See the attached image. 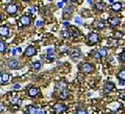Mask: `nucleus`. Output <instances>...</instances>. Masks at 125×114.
<instances>
[{"label":"nucleus","mask_w":125,"mask_h":114,"mask_svg":"<svg viewBox=\"0 0 125 114\" xmlns=\"http://www.w3.org/2000/svg\"><path fill=\"white\" fill-rule=\"evenodd\" d=\"M69 51V47L67 45H64L61 47V53H67Z\"/></svg>","instance_id":"2f4dec72"},{"label":"nucleus","mask_w":125,"mask_h":114,"mask_svg":"<svg viewBox=\"0 0 125 114\" xmlns=\"http://www.w3.org/2000/svg\"><path fill=\"white\" fill-rule=\"evenodd\" d=\"M111 44H112V46H114V47H118L119 44H120V41L118 40V39H113Z\"/></svg>","instance_id":"c756f323"},{"label":"nucleus","mask_w":125,"mask_h":114,"mask_svg":"<svg viewBox=\"0 0 125 114\" xmlns=\"http://www.w3.org/2000/svg\"><path fill=\"white\" fill-rule=\"evenodd\" d=\"M7 51V45L4 41H0V53H5Z\"/></svg>","instance_id":"4be33fe9"},{"label":"nucleus","mask_w":125,"mask_h":114,"mask_svg":"<svg viewBox=\"0 0 125 114\" xmlns=\"http://www.w3.org/2000/svg\"><path fill=\"white\" fill-rule=\"evenodd\" d=\"M37 54V49H36V47L32 46V45H30L28 46L27 48L25 49V51H24V56L27 57V58H30V57H33V56H36Z\"/></svg>","instance_id":"9b49d317"},{"label":"nucleus","mask_w":125,"mask_h":114,"mask_svg":"<svg viewBox=\"0 0 125 114\" xmlns=\"http://www.w3.org/2000/svg\"><path fill=\"white\" fill-rule=\"evenodd\" d=\"M61 36H62V38H64V39H69V38H71V36H70V34H69L68 29H64V30H62Z\"/></svg>","instance_id":"a878e982"},{"label":"nucleus","mask_w":125,"mask_h":114,"mask_svg":"<svg viewBox=\"0 0 125 114\" xmlns=\"http://www.w3.org/2000/svg\"><path fill=\"white\" fill-rule=\"evenodd\" d=\"M62 2H64V3H66V2H67V0H62Z\"/></svg>","instance_id":"603ef678"},{"label":"nucleus","mask_w":125,"mask_h":114,"mask_svg":"<svg viewBox=\"0 0 125 114\" xmlns=\"http://www.w3.org/2000/svg\"><path fill=\"white\" fill-rule=\"evenodd\" d=\"M4 110H5L4 105H3V104H0V112H3Z\"/></svg>","instance_id":"37998d69"},{"label":"nucleus","mask_w":125,"mask_h":114,"mask_svg":"<svg viewBox=\"0 0 125 114\" xmlns=\"http://www.w3.org/2000/svg\"><path fill=\"white\" fill-rule=\"evenodd\" d=\"M36 114H45V111L43 109H37V113Z\"/></svg>","instance_id":"a19ab883"},{"label":"nucleus","mask_w":125,"mask_h":114,"mask_svg":"<svg viewBox=\"0 0 125 114\" xmlns=\"http://www.w3.org/2000/svg\"><path fill=\"white\" fill-rule=\"evenodd\" d=\"M119 60H120V62L125 63V50H123V51L119 54Z\"/></svg>","instance_id":"7c9ffc66"},{"label":"nucleus","mask_w":125,"mask_h":114,"mask_svg":"<svg viewBox=\"0 0 125 114\" xmlns=\"http://www.w3.org/2000/svg\"><path fill=\"white\" fill-rule=\"evenodd\" d=\"M78 69H79V71H81L84 74H90L94 71V66L91 64V63H83V64H80L78 66Z\"/></svg>","instance_id":"f03ea898"},{"label":"nucleus","mask_w":125,"mask_h":114,"mask_svg":"<svg viewBox=\"0 0 125 114\" xmlns=\"http://www.w3.org/2000/svg\"><path fill=\"white\" fill-rule=\"evenodd\" d=\"M25 113L26 114H36L37 113V108L33 105H28L25 108Z\"/></svg>","instance_id":"f3484780"},{"label":"nucleus","mask_w":125,"mask_h":114,"mask_svg":"<svg viewBox=\"0 0 125 114\" xmlns=\"http://www.w3.org/2000/svg\"><path fill=\"white\" fill-rule=\"evenodd\" d=\"M3 19V16H2V14H0V21H1Z\"/></svg>","instance_id":"09e8293b"},{"label":"nucleus","mask_w":125,"mask_h":114,"mask_svg":"<svg viewBox=\"0 0 125 114\" xmlns=\"http://www.w3.org/2000/svg\"><path fill=\"white\" fill-rule=\"evenodd\" d=\"M74 21H75V23L77 25H83V19H81L79 16H77V17L74 18Z\"/></svg>","instance_id":"bb28decb"},{"label":"nucleus","mask_w":125,"mask_h":114,"mask_svg":"<svg viewBox=\"0 0 125 114\" xmlns=\"http://www.w3.org/2000/svg\"><path fill=\"white\" fill-rule=\"evenodd\" d=\"M107 22L112 28H116V27H118L120 25V19L117 17H109Z\"/></svg>","instance_id":"f8f14e48"},{"label":"nucleus","mask_w":125,"mask_h":114,"mask_svg":"<svg viewBox=\"0 0 125 114\" xmlns=\"http://www.w3.org/2000/svg\"><path fill=\"white\" fill-rule=\"evenodd\" d=\"M36 25H37V26H39V27H41V26L44 25V22H43L42 20H37V22H36Z\"/></svg>","instance_id":"c9c22d12"},{"label":"nucleus","mask_w":125,"mask_h":114,"mask_svg":"<svg viewBox=\"0 0 125 114\" xmlns=\"http://www.w3.org/2000/svg\"><path fill=\"white\" fill-rule=\"evenodd\" d=\"M94 9H95L97 12H99V13H102V12H104V10H105V3L104 2H97Z\"/></svg>","instance_id":"a211bd4d"},{"label":"nucleus","mask_w":125,"mask_h":114,"mask_svg":"<svg viewBox=\"0 0 125 114\" xmlns=\"http://www.w3.org/2000/svg\"><path fill=\"white\" fill-rule=\"evenodd\" d=\"M0 36H2L3 38H10V30L7 25H2L0 26Z\"/></svg>","instance_id":"9d476101"},{"label":"nucleus","mask_w":125,"mask_h":114,"mask_svg":"<svg viewBox=\"0 0 125 114\" xmlns=\"http://www.w3.org/2000/svg\"><path fill=\"white\" fill-rule=\"evenodd\" d=\"M31 68H32L33 71H39V70H41V68H42L41 61H34L32 63V65H31Z\"/></svg>","instance_id":"6ab92c4d"},{"label":"nucleus","mask_w":125,"mask_h":114,"mask_svg":"<svg viewBox=\"0 0 125 114\" xmlns=\"http://www.w3.org/2000/svg\"><path fill=\"white\" fill-rule=\"evenodd\" d=\"M70 57L73 61H77L78 59L81 57V50L80 48H73L72 50H70Z\"/></svg>","instance_id":"1a4fd4ad"},{"label":"nucleus","mask_w":125,"mask_h":114,"mask_svg":"<svg viewBox=\"0 0 125 114\" xmlns=\"http://www.w3.org/2000/svg\"><path fill=\"white\" fill-rule=\"evenodd\" d=\"M88 2L90 3V4H92V0H88Z\"/></svg>","instance_id":"8fccbe9b"},{"label":"nucleus","mask_w":125,"mask_h":114,"mask_svg":"<svg viewBox=\"0 0 125 114\" xmlns=\"http://www.w3.org/2000/svg\"><path fill=\"white\" fill-rule=\"evenodd\" d=\"M62 25H64L65 27H69V26H70V22L67 21V20H66V21H62Z\"/></svg>","instance_id":"ea45409f"},{"label":"nucleus","mask_w":125,"mask_h":114,"mask_svg":"<svg viewBox=\"0 0 125 114\" xmlns=\"http://www.w3.org/2000/svg\"><path fill=\"white\" fill-rule=\"evenodd\" d=\"M54 52V48L53 47H48V48L46 49V53L47 54H50V53H53Z\"/></svg>","instance_id":"72a5a7b5"},{"label":"nucleus","mask_w":125,"mask_h":114,"mask_svg":"<svg viewBox=\"0 0 125 114\" xmlns=\"http://www.w3.org/2000/svg\"><path fill=\"white\" fill-rule=\"evenodd\" d=\"M16 49H17V52H18V53H21V52H22V50H23V49H22V47H17Z\"/></svg>","instance_id":"a18cd8bd"},{"label":"nucleus","mask_w":125,"mask_h":114,"mask_svg":"<svg viewBox=\"0 0 125 114\" xmlns=\"http://www.w3.org/2000/svg\"><path fill=\"white\" fill-rule=\"evenodd\" d=\"M96 27L98 29H104L105 27H106V22H105L104 20H99L98 22H97V24H96Z\"/></svg>","instance_id":"5701e85b"},{"label":"nucleus","mask_w":125,"mask_h":114,"mask_svg":"<svg viewBox=\"0 0 125 114\" xmlns=\"http://www.w3.org/2000/svg\"><path fill=\"white\" fill-rule=\"evenodd\" d=\"M124 85H125V83H124L123 81H120L119 82V86H120V87H124Z\"/></svg>","instance_id":"49530a36"},{"label":"nucleus","mask_w":125,"mask_h":114,"mask_svg":"<svg viewBox=\"0 0 125 114\" xmlns=\"http://www.w3.org/2000/svg\"><path fill=\"white\" fill-rule=\"evenodd\" d=\"M10 56H13V57H15L16 54H17L18 52H17V49L16 48H14V49H11L10 51Z\"/></svg>","instance_id":"e433bc0d"},{"label":"nucleus","mask_w":125,"mask_h":114,"mask_svg":"<svg viewBox=\"0 0 125 114\" xmlns=\"http://www.w3.org/2000/svg\"><path fill=\"white\" fill-rule=\"evenodd\" d=\"M124 38V35L121 33V31H116L115 33V39H118V40H121V39Z\"/></svg>","instance_id":"c85d7f7f"},{"label":"nucleus","mask_w":125,"mask_h":114,"mask_svg":"<svg viewBox=\"0 0 125 114\" xmlns=\"http://www.w3.org/2000/svg\"><path fill=\"white\" fill-rule=\"evenodd\" d=\"M46 60L48 62H53L55 60V57H54L53 53H50V54H46Z\"/></svg>","instance_id":"cd10ccee"},{"label":"nucleus","mask_w":125,"mask_h":114,"mask_svg":"<svg viewBox=\"0 0 125 114\" xmlns=\"http://www.w3.org/2000/svg\"><path fill=\"white\" fill-rule=\"evenodd\" d=\"M107 1H108L109 3H112V4H113V3H115V0H107Z\"/></svg>","instance_id":"de8ad7c7"},{"label":"nucleus","mask_w":125,"mask_h":114,"mask_svg":"<svg viewBox=\"0 0 125 114\" xmlns=\"http://www.w3.org/2000/svg\"><path fill=\"white\" fill-rule=\"evenodd\" d=\"M4 10H5L6 14L13 16V15H15L18 12V6H17V4H15V3H9V4L5 6Z\"/></svg>","instance_id":"0eeeda50"},{"label":"nucleus","mask_w":125,"mask_h":114,"mask_svg":"<svg viewBox=\"0 0 125 114\" xmlns=\"http://www.w3.org/2000/svg\"><path fill=\"white\" fill-rule=\"evenodd\" d=\"M74 13V7L72 5H68L65 6L64 10H62V20H69L71 18V16Z\"/></svg>","instance_id":"7ed1b4c3"},{"label":"nucleus","mask_w":125,"mask_h":114,"mask_svg":"<svg viewBox=\"0 0 125 114\" xmlns=\"http://www.w3.org/2000/svg\"><path fill=\"white\" fill-rule=\"evenodd\" d=\"M10 81V74L7 72H3L1 74V78H0V82H1L2 85H6L7 83H9Z\"/></svg>","instance_id":"dca6fc26"},{"label":"nucleus","mask_w":125,"mask_h":114,"mask_svg":"<svg viewBox=\"0 0 125 114\" xmlns=\"http://www.w3.org/2000/svg\"><path fill=\"white\" fill-rule=\"evenodd\" d=\"M122 7H123V4L121 2H115V3H113V4H112L111 9H112L113 12L118 13V12H120L121 10H122Z\"/></svg>","instance_id":"2eb2a0df"},{"label":"nucleus","mask_w":125,"mask_h":114,"mask_svg":"<svg viewBox=\"0 0 125 114\" xmlns=\"http://www.w3.org/2000/svg\"><path fill=\"white\" fill-rule=\"evenodd\" d=\"M39 93H40V89L37 87H30L28 89V92H27L28 96H30V97H36L39 95Z\"/></svg>","instance_id":"ddd939ff"},{"label":"nucleus","mask_w":125,"mask_h":114,"mask_svg":"<svg viewBox=\"0 0 125 114\" xmlns=\"http://www.w3.org/2000/svg\"><path fill=\"white\" fill-rule=\"evenodd\" d=\"M115 89H116V85H115V83H113V82H106V83L104 84V86H103V91H104V93H106V94H108V93H112L113 91H115Z\"/></svg>","instance_id":"6e6552de"},{"label":"nucleus","mask_w":125,"mask_h":114,"mask_svg":"<svg viewBox=\"0 0 125 114\" xmlns=\"http://www.w3.org/2000/svg\"><path fill=\"white\" fill-rule=\"evenodd\" d=\"M67 110H68V107L62 103H56L53 106V111L56 114H62L67 111Z\"/></svg>","instance_id":"20e7f679"},{"label":"nucleus","mask_w":125,"mask_h":114,"mask_svg":"<svg viewBox=\"0 0 125 114\" xmlns=\"http://www.w3.org/2000/svg\"><path fill=\"white\" fill-rule=\"evenodd\" d=\"M60 93H58V99L60 100H67L69 97V92L67 91V90H62V91H58Z\"/></svg>","instance_id":"aec40b11"},{"label":"nucleus","mask_w":125,"mask_h":114,"mask_svg":"<svg viewBox=\"0 0 125 114\" xmlns=\"http://www.w3.org/2000/svg\"><path fill=\"white\" fill-rule=\"evenodd\" d=\"M94 59H96V60H100V59H101V56L99 54L98 51H95V52H94Z\"/></svg>","instance_id":"f704fd0d"},{"label":"nucleus","mask_w":125,"mask_h":114,"mask_svg":"<svg viewBox=\"0 0 125 114\" xmlns=\"http://www.w3.org/2000/svg\"><path fill=\"white\" fill-rule=\"evenodd\" d=\"M55 89L58 90V91H62V90L66 89V83L65 82H57L55 84Z\"/></svg>","instance_id":"412c9836"},{"label":"nucleus","mask_w":125,"mask_h":114,"mask_svg":"<svg viewBox=\"0 0 125 114\" xmlns=\"http://www.w3.org/2000/svg\"><path fill=\"white\" fill-rule=\"evenodd\" d=\"M13 88H14L15 90H19V89H21V85H20V84H15V85L13 86Z\"/></svg>","instance_id":"4c0bfd02"},{"label":"nucleus","mask_w":125,"mask_h":114,"mask_svg":"<svg viewBox=\"0 0 125 114\" xmlns=\"http://www.w3.org/2000/svg\"><path fill=\"white\" fill-rule=\"evenodd\" d=\"M100 42V36L97 33H90L87 36V40H85V44L89 46H94L98 44Z\"/></svg>","instance_id":"f257e3e1"},{"label":"nucleus","mask_w":125,"mask_h":114,"mask_svg":"<svg viewBox=\"0 0 125 114\" xmlns=\"http://www.w3.org/2000/svg\"><path fill=\"white\" fill-rule=\"evenodd\" d=\"M48 1H52V0H48Z\"/></svg>","instance_id":"864d4df0"},{"label":"nucleus","mask_w":125,"mask_h":114,"mask_svg":"<svg viewBox=\"0 0 125 114\" xmlns=\"http://www.w3.org/2000/svg\"><path fill=\"white\" fill-rule=\"evenodd\" d=\"M64 5H65V3L62 2V1L57 3V7H60V9H62V7H64Z\"/></svg>","instance_id":"79ce46f5"},{"label":"nucleus","mask_w":125,"mask_h":114,"mask_svg":"<svg viewBox=\"0 0 125 114\" xmlns=\"http://www.w3.org/2000/svg\"><path fill=\"white\" fill-rule=\"evenodd\" d=\"M36 11H37L36 6H31L30 7V13H36Z\"/></svg>","instance_id":"c03bdc74"},{"label":"nucleus","mask_w":125,"mask_h":114,"mask_svg":"<svg viewBox=\"0 0 125 114\" xmlns=\"http://www.w3.org/2000/svg\"><path fill=\"white\" fill-rule=\"evenodd\" d=\"M10 103L13 104V105H16V104L19 103V100H18V99H11V100H10Z\"/></svg>","instance_id":"58836bf2"},{"label":"nucleus","mask_w":125,"mask_h":114,"mask_svg":"<svg viewBox=\"0 0 125 114\" xmlns=\"http://www.w3.org/2000/svg\"><path fill=\"white\" fill-rule=\"evenodd\" d=\"M117 77L119 78V81L125 82V69L120 70V71L118 72V74H117Z\"/></svg>","instance_id":"b1692460"},{"label":"nucleus","mask_w":125,"mask_h":114,"mask_svg":"<svg viewBox=\"0 0 125 114\" xmlns=\"http://www.w3.org/2000/svg\"><path fill=\"white\" fill-rule=\"evenodd\" d=\"M98 52H99V54L101 56V59H102V58H106V57H107V49H106V48H104V47L100 48V49L98 50Z\"/></svg>","instance_id":"393cba45"},{"label":"nucleus","mask_w":125,"mask_h":114,"mask_svg":"<svg viewBox=\"0 0 125 114\" xmlns=\"http://www.w3.org/2000/svg\"><path fill=\"white\" fill-rule=\"evenodd\" d=\"M22 1H24V2H28V1H30V0H22Z\"/></svg>","instance_id":"3c124183"},{"label":"nucleus","mask_w":125,"mask_h":114,"mask_svg":"<svg viewBox=\"0 0 125 114\" xmlns=\"http://www.w3.org/2000/svg\"><path fill=\"white\" fill-rule=\"evenodd\" d=\"M76 114H89V113H88L87 110H84V109H78Z\"/></svg>","instance_id":"473e14b6"},{"label":"nucleus","mask_w":125,"mask_h":114,"mask_svg":"<svg viewBox=\"0 0 125 114\" xmlns=\"http://www.w3.org/2000/svg\"><path fill=\"white\" fill-rule=\"evenodd\" d=\"M31 22H32V20H31V17H30V16H28V15H23L22 17L19 19V24H20L21 26H23V27L30 26Z\"/></svg>","instance_id":"39448f33"},{"label":"nucleus","mask_w":125,"mask_h":114,"mask_svg":"<svg viewBox=\"0 0 125 114\" xmlns=\"http://www.w3.org/2000/svg\"><path fill=\"white\" fill-rule=\"evenodd\" d=\"M6 66L9 67L10 69H19L21 67V65H20V63H19L18 60H16V59H10L9 61L6 62Z\"/></svg>","instance_id":"423d86ee"},{"label":"nucleus","mask_w":125,"mask_h":114,"mask_svg":"<svg viewBox=\"0 0 125 114\" xmlns=\"http://www.w3.org/2000/svg\"><path fill=\"white\" fill-rule=\"evenodd\" d=\"M68 31H69V34H70V36H71V38H75L77 36H79L80 35V31L78 30L76 27H74V26H71V27H68Z\"/></svg>","instance_id":"4468645a"}]
</instances>
